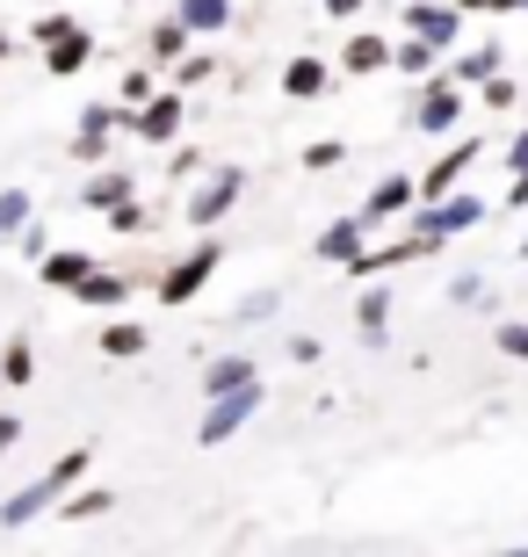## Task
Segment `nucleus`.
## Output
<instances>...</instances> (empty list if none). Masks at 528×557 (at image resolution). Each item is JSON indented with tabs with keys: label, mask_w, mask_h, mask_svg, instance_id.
Instances as JSON below:
<instances>
[{
	"label": "nucleus",
	"mask_w": 528,
	"mask_h": 557,
	"mask_svg": "<svg viewBox=\"0 0 528 557\" xmlns=\"http://www.w3.org/2000/svg\"><path fill=\"white\" fill-rule=\"evenodd\" d=\"M87 463H95V456H87V449H65L59 463H51V471H37V478H29V485H22V493H8V499H0V529H22V521L51 515V507H59V493H65V485H81V478H87Z\"/></svg>",
	"instance_id": "nucleus-1"
},
{
	"label": "nucleus",
	"mask_w": 528,
	"mask_h": 557,
	"mask_svg": "<svg viewBox=\"0 0 528 557\" xmlns=\"http://www.w3.org/2000/svg\"><path fill=\"white\" fill-rule=\"evenodd\" d=\"M420 138H449V131L464 124V87L449 81V73H427L420 95H413V116H406Z\"/></svg>",
	"instance_id": "nucleus-2"
},
{
	"label": "nucleus",
	"mask_w": 528,
	"mask_h": 557,
	"mask_svg": "<svg viewBox=\"0 0 528 557\" xmlns=\"http://www.w3.org/2000/svg\"><path fill=\"white\" fill-rule=\"evenodd\" d=\"M486 196L478 188H449V196H434V203H413V225H427V232H442V239H456V232H470V225H486Z\"/></svg>",
	"instance_id": "nucleus-3"
},
{
	"label": "nucleus",
	"mask_w": 528,
	"mask_h": 557,
	"mask_svg": "<svg viewBox=\"0 0 528 557\" xmlns=\"http://www.w3.org/2000/svg\"><path fill=\"white\" fill-rule=\"evenodd\" d=\"M131 124V109L123 102H87L81 116H73V160L81 166H102L109 160V138Z\"/></svg>",
	"instance_id": "nucleus-4"
},
{
	"label": "nucleus",
	"mask_w": 528,
	"mask_h": 557,
	"mask_svg": "<svg viewBox=\"0 0 528 557\" xmlns=\"http://www.w3.org/2000/svg\"><path fill=\"white\" fill-rule=\"evenodd\" d=\"M182 124H188V95L182 87H174V95H160V87H152V95H145L138 109H131V138H145V145H174L182 138Z\"/></svg>",
	"instance_id": "nucleus-5"
},
{
	"label": "nucleus",
	"mask_w": 528,
	"mask_h": 557,
	"mask_svg": "<svg viewBox=\"0 0 528 557\" xmlns=\"http://www.w3.org/2000/svg\"><path fill=\"white\" fill-rule=\"evenodd\" d=\"M254 406H261V376L254 384H232V392H210V413H204V428H196V442H232V434L254 420Z\"/></svg>",
	"instance_id": "nucleus-6"
},
{
	"label": "nucleus",
	"mask_w": 528,
	"mask_h": 557,
	"mask_svg": "<svg viewBox=\"0 0 528 557\" xmlns=\"http://www.w3.org/2000/svg\"><path fill=\"white\" fill-rule=\"evenodd\" d=\"M218 269H224V247H218V239H204L196 253H182V261L152 283V297H160V305H188V297H196V289H204Z\"/></svg>",
	"instance_id": "nucleus-7"
},
{
	"label": "nucleus",
	"mask_w": 528,
	"mask_h": 557,
	"mask_svg": "<svg viewBox=\"0 0 528 557\" xmlns=\"http://www.w3.org/2000/svg\"><path fill=\"white\" fill-rule=\"evenodd\" d=\"M406 37L449 51V44L464 37V8H456V0H406Z\"/></svg>",
	"instance_id": "nucleus-8"
},
{
	"label": "nucleus",
	"mask_w": 528,
	"mask_h": 557,
	"mask_svg": "<svg viewBox=\"0 0 528 557\" xmlns=\"http://www.w3.org/2000/svg\"><path fill=\"white\" fill-rule=\"evenodd\" d=\"M240 196H246V166H218L204 188H188V225H218Z\"/></svg>",
	"instance_id": "nucleus-9"
},
{
	"label": "nucleus",
	"mask_w": 528,
	"mask_h": 557,
	"mask_svg": "<svg viewBox=\"0 0 528 557\" xmlns=\"http://www.w3.org/2000/svg\"><path fill=\"white\" fill-rule=\"evenodd\" d=\"M470 166H478V138H456V145L442 152V160L427 166V174H413V188H420V203H434V196H449V188L464 182Z\"/></svg>",
	"instance_id": "nucleus-10"
},
{
	"label": "nucleus",
	"mask_w": 528,
	"mask_h": 557,
	"mask_svg": "<svg viewBox=\"0 0 528 557\" xmlns=\"http://www.w3.org/2000/svg\"><path fill=\"white\" fill-rule=\"evenodd\" d=\"M87 65H95V29H87V22H73L59 44H44V73H51V81H73Z\"/></svg>",
	"instance_id": "nucleus-11"
},
{
	"label": "nucleus",
	"mask_w": 528,
	"mask_h": 557,
	"mask_svg": "<svg viewBox=\"0 0 528 557\" xmlns=\"http://www.w3.org/2000/svg\"><path fill=\"white\" fill-rule=\"evenodd\" d=\"M131 275H116V269H87L81 283H73V305H87V311H123L131 305Z\"/></svg>",
	"instance_id": "nucleus-12"
},
{
	"label": "nucleus",
	"mask_w": 528,
	"mask_h": 557,
	"mask_svg": "<svg viewBox=\"0 0 528 557\" xmlns=\"http://www.w3.org/2000/svg\"><path fill=\"white\" fill-rule=\"evenodd\" d=\"M420 203V188H413V174H384V182L363 196V218L369 225H391V218H406V210Z\"/></svg>",
	"instance_id": "nucleus-13"
},
{
	"label": "nucleus",
	"mask_w": 528,
	"mask_h": 557,
	"mask_svg": "<svg viewBox=\"0 0 528 557\" xmlns=\"http://www.w3.org/2000/svg\"><path fill=\"white\" fill-rule=\"evenodd\" d=\"M369 218H333V225L319 232V261H333V269H347V261H355V253H363V239H369Z\"/></svg>",
	"instance_id": "nucleus-14"
},
{
	"label": "nucleus",
	"mask_w": 528,
	"mask_h": 557,
	"mask_svg": "<svg viewBox=\"0 0 528 557\" xmlns=\"http://www.w3.org/2000/svg\"><path fill=\"white\" fill-rule=\"evenodd\" d=\"M391 65V44L377 37V29H355V37L341 44V73H355V81H363V73H384Z\"/></svg>",
	"instance_id": "nucleus-15"
},
{
	"label": "nucleus",
	"mask_w": 528,
	"mask_h": 557,
	"mask_svg": "<svg viewBox=\"0 0 528 557\" xmlns=\"http://www.w3.org/2000/svg\"><path fill=\"white\" fill-rule=\"evenodd\" d=\"M355 326H363V341H369V348H384V341H391V289L384 283H377V275H369V289H363V305H355Z\"/></svg>",
	"instance_id": "nucleus-16"
},
{
	"label": "nucleus",
	"mask_w": 528,
	"mask_h": 557,
	"mask_svg": "<svg viewBox=\"0 0 528 557\" xmlns=\"http://www.w3.org/2000/svg\"><path fill=\"white\" fill-rule=\"evenodd\" d=\"M51 515H59V521H102V515H116V493H109V485H87V493H73V485H65Z\"/></svg>",
	"instance_id": "nucleus-17"
},
{
	"label": "nucleus",
	"mask_w": 528,
	"mask_h": 557,
	"mask_svg": "<svg viewBox=\"0 0 528 557\" xmlns=\"http://www.w3.org/2000/svg\"><path fill=\"white\" fill-rule=\"evenodd\" d=\"M145 341H152V333H145L138 319H123V311H116V319H109L102 333H95V348H102L109 362H131V355H145Z\"/></svg>",
	"instance_id": "nucleus-18"
},
{
	"label": "nucleus",
	"mask_w": 528,
	"mask_h": 557,
	"mask_svg": "<svg viewBox=\"0 0 528 557\" xmlns=\"http://www.w3.org/2000/svg\"><path fill=\"white\" fill-rule=\"evenodd\" d=\"M326 81H333V65L311 59V51L283 65V95H290V102H311V95H326Z\"/></svg>",
	"instance_id": "nucleus-19"
},
{
	"label": "nucleus",
	"mask_w": 528,
	"mask_h": 557,
	"mask_svg": "<svg viewBox=\"0 0 528 557\" xmlns=\"http://www.w3.org/2000/svg\"><path fill=\"white\" fill-rule=\"evenodd\" d=\"M174 22H182L188 37H218V29H232V0H182Z\"/></svg>",
	"instance_id": "nucleus-20"
},
{
	"label": "nucleus",
	"mask_w": 528,
	"mask_h": 557,
	"mask_svg": "<svg viewBox=\"0 0 528 557\" xmlns=\"http://www.w3.org/2000/svg\"><path fill=\"white\" fill-rule=\"evenodd\" d=\"M123 196H138L131 166H102V174H87V188H81V203H87V210H109V203H123Z\"/></svg>",
	"instance_id": "nucleus-21"
},
{
	"label": "nucleus",
	"mask_w": 528,
	"mask_h": 557,
	"mask_svg": "<svg viewBox=\"0 0 528 557\" xmlns=\"http://www.w3.org/2000/svg\"><path fill=\"white\" fill-rule=\"evenodd\" d=\"M87 269H95V253H81V247H51V253L37 261V275H44L51 289H73Z\"/></svg>",
	"instance_id": "nucleus-22"
},
{
	"label": "nucleus",
	"mask_w": 528,
	"mask_h": 557,
	"mask_svg": "<svg viewBox=\"0 0 528 557\" xmlns=\"http://www.w3.org/2000/svg\"><path fill=\"white\" fill-rule=\"evenodd\" d=\"M391 73L427 81V73H442V51H434V44H420V37H406V44H391Z\"/></svg>",
	"instance_id": "nucleus-23"
},
{
	"label": "nucleus",
	"mask_w": 528,
	"mask_h": 557,
	"mask_svg": "<svg viewBox=\"0 0 528 557\" xmlns=\"http://www.w3.org/2000/svg\"><path fill=\"white\" fill-rule=\"evenodd\" d=\"M486 73H500V44H478V51H464V59L449 65V81L464 87V95H470L478 81H486Z\"/></svg>",
	"instance_id": "nucleus-24"
},
{
	"label": "nucleus",
	"mask_w": 528,
	"mask_h": 557,
	"mask_svg": "<svg viewBox=\"0 0 528 557\" xmlns=\"http://www.w3.org/2000/svg\"><path fill=\"white\" fill-rule=\"evenodd\" d=\"M254 362H246V355H218V362H210L204 370V392H232V384H254Z\"/></svg>",
	"instance_id": "nucleus-25"
},
{
	"label": "nucleus",
	"mask_w": 528,
	"mask_h": 557,
	"mask_svg": "<svg viewBox=\"0 0 528 557\" xmlns=\"http://www.w3.org/2000/svg\"><path fill=\"white\" fill-rule=\"evenodd\" d=\"M0 376H8V392H22V384L37 376V348H29V341H8V348H0Z\"/></svg>",
	"instance_id": "nucleus-26"
},
{
	"label": "nucleus",
	"mask_w": 528,
	"mask_h": 557,
	"mask_svg": "<svg viewBox=\"0 0 528 557\" xmlns=\"http://www.w3.org/2000/svg\"><path fill=\"white\" fill-rule=\"evenodd\" d=\"M145 51H152V65H174V59H182V51H188V29H182V22H174V15H167L160 29L145 37Z\"/></svg>",
	"instance_id": "nucleus-27"
},
{
	"label": "nucleus",
	"mask_w": 528,
	"mask_h": 557,
	"mask_svg": "<svg viewBox=\"0 0 528 557\" xmlns=\"http://www.w3.org/2000/svg\"><path fill=\"white\" fill-rule=\"evenodd\" d=\"M102 218H109V232H116V239H131V232H152V218H145V203H138V196H123V203H109Z\"/></svg>",
	"instance_id": "nucleus-28"
},
{
	"label": "nucleus",
	"mask_w": 528,
	"mask_h": 557,
	"mask_svg": "<svg viewBox=\"0 0 528 557\" xmlns=\"http://www.w3.org/2000/svg\"><path fill=\"white\" fill-rule=\"evenodd\" d=\"M29 210H37V203H29V188H0V239H15V232L29 225Z\"/></svg>",
	"instance_id": "nucleus-29"
},
{
	"label": "nucleus",
	"mask_w": 528,
	"mask_h": 557,
	"mask_svg": "<svg viewBox=\"0 0 528 557\" xmlns=\"http://www.w3.org/2000/svg\"><path fill=\"white\" fill-rule=\"evenodd\" d=\"M341 160H347V145H341V138H311V145H305V166H311V174H333Z\"/></svg>",
	"instance_id": "nucleus-30"
},
{
	"label": "nucleus",
	"mask_w": 528,
	"mask_h": 557,
	"mask_svg": "<svg viewBox=\"0 0 528 557\" xmlns=\"http://www.w3.org/2000/svg\"><path fill=\"white\" fill-rule=\"evenodd\" d=\"M514 95H521V87H514L507 73H486V81H478V102L486 109H514Z\"/></svg>",
	"instance_id": "nucleus-31"
},
{
	"label": "nucleus",
	"mask_w": 528,
	"mask_h": 557,
	"mask_svg": "<svg viewBox=\"0 0 528 557\" xmlns=\"http://www.w3.org/2000/svg\"><path fill=\"white\" fill-rule=\"evenodd\" d=\"M210 73H218V59H210V51H204V59H188V51L174 59V81H182V87H204Z\"/></svg>",
	"instance_id": "nucleus-32"
},
{
	"label": "nucleus",
	"mask_w": 528,
	"mask_h": 557,
	"mask_svg": "<svg viewBox=\"0 0 528 557\" xmlns=\"http://www.w3.org/2000/svg\"><path fill=\"white\" fill-rule=\"evenodd\" d=\"M152 95V65H123V109H138Z\"/></svg>",
	"instance_id": "nucleus-33"
},
{
	"label": "nucleus",
	"mask_w": 528,
	"mask_h": 557,
	"mask_svg": "<svg viewBox=\"0 0 528 557\" xmlns=\"http://www.w3.org/2000/svg\"><path fill=\"white\" fill-rule=\"evenodd\" d=\"M500 341V355H514V362H528V319H507V326L492 333Z\"/></svg>",
	"instance_id": "nucleus-34"
},
{
	"label": "nucleus",
	"mask_w": 528,
	"mask_h": 557,
	"mask_svg": "<svg viewBox=\"0 0 528 557\" xmlns=\"http://www.w3.org/2000/svg\"><path fill=\"white\" fill-rule=\"evenodd\" d=\"M167 174H174V182H196V174H204V152H196V145H174Z\"/></svg>",
	"instance_id": "nucleus-35"
},
{
	"label": "nucleus",
	"mask_w": 528,
	"mask_h": 557,
	"mask_svg": "<svg viewBox=\"0 0 528 557\" xmlns=\"http://www.w3.org/2000/svg\"><path fill=\"white\" fill-rule=\"evenodd\" d=\"M65 29H73V15H37L29 22V44H59Z\"/></svg>",
	"instance_id": "nucleus-36"
},
{
	"label": "nucleus",
	"mask_w": 528,
	"mask_h": 557,
	"mask_svg": "<svg viewBox=\"0 0 528 557\" xmlns=\"http://www.w3.org/2000/svg\"><path fill=\"white\" fill-rule=\"evenodd\" d=\"M268 311H275V289H254V297H240V326L246 319H268Z\"/></svg>",
	"instance_id": "nucleus-37"
},
{
	"label": "nucleus",
	"mask_w": 528,
	"mask_h": 557,
	"mask_svg": "<svg viewBox=\"0 0 528 557\" xmlns=\"http://www.w3.org/2000/svg\"><path fill=\"white\" fill-rule=\"evenodd\" d=\"M464 15H521V0H456Z\"/></svg>",
	"instance_id": "nucleus-38"
},
{
	"label": "nucleus",
	"mask_w": 528,
	"mask_h": 557,
	"mask_svg": "<svg viewBox=\"0 0 528 557\" xmlns=\"http://www.w3.org/2000/svg\"><path fill=\"white\" fill-rule=\"evenodd\" d=\"M319 8H326L333 22H363V8H369V0H319Z\"/></svg>",
	"instance_id": "nucleus-39"
},
{
	"label": "nucleus",
	"mask_w": 528,
	"mask_h": 557,
	"mask_svg": "<svg viewBox=\"0 0 528 557\" xmlns=\"http://www.w3.org/2000/svg\"><path fill=\"white\" fill-rule=\"evenodd\" d=\"M15 239H22V253H29V261H44V253H51V239H44V232H37V225H22V232H15Z\"/></svg>",
	"instance_id": "nucleus-40"
},
{
	"label": "nucleus",
	"mask_w": 528,
	"mask_h": 557,
	"mask_svg": "<svg viewBox=\"0 0 528 557\" xmlns=\"http://www.w3.org/2000/svg\"><path fill=\"white\" fill-rule=\"evenodd\" d=\"M449 297H456V305H478V297H486V283H478V275H456V289H449Z\"/></svg>",
	"instance_id": "nucleus-41"
},
{
	"label": "nucleus",
	"mask_w": 528,
	"mask_h": 557,
	"mask_svg": "<svg viewBox=\"0 0 528 557\" xmlns=\"http://www.w3.org/2000/svg\"><path fill=\"white\" fill-rule=\"evenodd\" d=\"M15 442H22V420H15V413H8V406H0V456L15 449Z\"/></svg>",
	"instance_id": "nucleus-42"
},
{
	"label": "nucleus",
	"mask_w": 528,
	"mask_h": 557,
	"mask_svg": "<svg viewBox=\"0 0 528 557\" xmlns=\"http://www.w3.org/2000/svg\"><path fill=\"white\" fill-rule=\"evenodd\" d=\"M528 166V131H514V145H507V174H521Z\"/></svg>",
	"instance_id": "nucleus-43"
},
{
	"label": "nucleus",
	"mask_w": 528,
	"mask_h": 557,
	"mask_svg": "<svg viewBox=\"0 0 528 557\" xmlns=\"http://www.w3.org/2000/svg\"><path fill=\"white\" fill-rule=\"evenodd\" d=\"M507 210H528V166H521V174L507 182Z\"/></svg>",
	"instance_id": "nucleus-44"
},
{
	"label": "nucleus",
	"mask_w": 528,
	"mask_h": 557,
	"mask_svg": "<svg viewBox=\"0 0 528 557\" xmlns=\"http://www.w3.org/2000/svg\"><path fill=\"white\" fill-rule=\"evenodd\" d=\"M8 51H15V37H8V29H0V59H8Z\"/></svg>",
	"instance_id": "nucleus-45"
},
{
	"label": "nucleus",
	"mask_w": 528,
	"mask_h": 557,
	"mask_svg": "<svg viewBox=\"0 0 528 557\" xmlns=\"http://www.w3.org/2000/svg\"><path fill=\"white\" fill-rule=\"evenodd\" d=\"M521 261H528V232H521Z\"/></svg>",
	"instance_id": "nucleus-46"
},
{
	"label": "nucleus",
	"mask_w": 528,
	"mask_h": 557,
	"mask_svg": "<svg viewBox=\"0 0 528 557\" xmlns=\"http://www.w3.org/2000/svg\"><path fill=\"white\" fill-rule=\"evenodd\" d=\"M521 15H528V0H521Z\"/></svg>",
	"instance_id": "nucleus-47"
}]
</instances>
